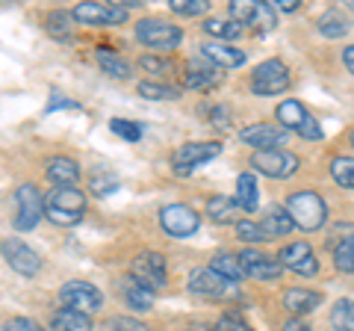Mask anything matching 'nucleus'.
Returning a JSON list of instances; mask_svg holds the SVG:
<instances>
[{"instance_id": "obj_1", "label": "nucleus", "mask_w": 354, "mask_h": 331, "mask_svg": "<svg viewBox=\"0 0 354 331\" xmlns=\"http://www.w3.org/2000/svg\"><path fill=\"white\" fill-rule=\"evenodd\" d=\"M44 216L50 219L53 225L71 228L80 225L86 216V198L77 186H53V190L44 195Z\"/></svg>"}, {"instance_id": "obj_2", "label": "nucleus", "mask_w": 354, "mask_h": 331, "mask_svg": "<svg viewBox=\"0 0 354 331\" xmlns=\"http://www.w3.org/2000/svg\"><path fill=\"white\" fill-rule=\"evenodd\" d=\"M286 213H290V219L301 231H319L328 219V204L319 193L301 190V193H292L286 198Z\"/></svg>"}, {"instance_id": "obj_3", "label": "nucleus", "mask_w": 354, "mask_h": 331, "mask_svg": "<svg viewBox=\"0 0 354 331\" xmlns=\"http://www.w3.org/2000/svg\"><path fill=\"white\" fill-rule=\"evenodd\" d=\"M136 39L153 51H171L183 42V30L162 18H142L136 24Z\"/></svg>"}, {"instance_id": "obj_4", "label": "nucleus", "mask_w": 354, "mask_h": 331, "mask_svg": "<svg viewBox=\"0 0 354 331\" xmlns=\"http://www.w3.org/2000/svg\"><path fill=\"white\" fill-rule=\"evenodd\" d=\"M230 21H236L242 27H254L257 33H272L278 24L272 3H260V0H234L230 3Z\"/></svg>"}, {"instance_id": "obj_5", "label": "nucleus", "mask_w": 354, "mask_h": 331, "mask_svg": "<svg viewBox=\"0 0 354 331\" xmlns=\"http://www.w3.org/2000/svg\"><path fill=\"white\" fill-rule=\"evenodd\" d=\"M283 89H290V69L281 60H266L251 71V92L254 95H281Z\"/></svg>"}, {"instance_id": "obj_6", "label": "nucleus", "mask_w": 354, "mask_h": 331, "mask_svg": "<svg viewBox=\"0 0 354 331\" xmlns=\"http://www.w3.org/2000/svg\"><path fill=\"white\" fill-rule=\"evenodd\" d=\"M71 15L86 27H113V24H124L130 18V9L121 3H77Z\"/></svg>"}, {"instance_id": "obj_7", "label": "nucleus", "mask_w": 354, "mask_h": 331, "mask_svg": "<svg viewBox=\"0 0 354 331\" xmlns=\"http://www.w3.org/2000/svg\"><path fill=\"white\" fill-rule=\"evenodd\" d=\"M218 154H221V145H218V142H186V145L177 148V151H174V157H171L174 175L186 178V175H192L198 166L209 163L213 157H218Z\"/></svg>"}, {"instance_id": "obj_8", "label": "nucleus", "mask_w": 354, "mask_h": 331, "mask_svg": "<svg viewBox=\"0 0 354 331\" xmlns=\"http://www.w3.org/2000/svg\"><path fill=\"white\" fill-rule=\"evenodd\" d=\"M15 207H18V213H15V228L18 231H32L44 216V198L32 184H21L18 186Z\"/></svg>"}, {"instance_id": "obj_9", "label": "nucleus", "mask_w": 354, "mask_h": 331, "mask_svg": "<svg viewBox=\"0 0 354 331\" xmlns=\"http://www.w3.org/2000/svg\"><path fill=\"white\" fill-rule=\"evenodd\" d=\"M130 278L157 293L160 287H165V258L160 251H142L130 263Z\"/></svg>"}, {"instance_id": "obj_10", "label": "nucleus", "mask_w": 354, "mask_h": 331, "mask_svg": "<svg viewBox=\"0 0 354 331\" xmlns=\"http://www.w3.org/2000/svg\"><path fill=\"white\" fill-rule=\"evenodd\" d=\"M160 225L171 237H192L201 228V216L189 204H165L160 211Z\"/></svg>"}, {"instance_id": "obj_11", "label": "nucleus", "mask_w": 354, "mask_h": 331, "mask_svg": "<svg viewBox=\"0 0 354 331\" xmlns=\"http://www.w3.org/2000/svg\"><path fill=\"white\" fill-rule=\"evenodd\" d=\"M59 302L71 311H80V314H95L97 307L104 305V296L95 284L88 281H68L59 290Z\"/></svg>"}, {"instance_id": "obj_12", "label": "nucleus", "mask_w": 354, "mask_h": 331, "mask_svg": "<svg viewBox=\"0 0 354 331\" xmlns=\"http://www.w3.org/2000/svg\"><path fill=\"white\" fill-rule=\"evenodd\" d=\"M251 169H257L260 175H269V178H290V175L298 172V157L281 148L257 151L251 157Z\"/></svg>"}, {"instance_id": "obj_13", "label": "nucleus", "mask_w": 354, "mask_h": 331, "mask_svg": "<svg viewBox=\"0 0 354 331\" xmlns=\"http://www.w3.org/2000/svg\"><path fill=\"white\" fill-rule=\"evenodd\" d=\"M0 255H3V260L18 275H24V278H32V275L41 269V258L27 246V242H21V240H3V242H0Z\"/></svg>"}, {"instance_id": "obj_14", "label": "nucleus", "mask_w": 354, "mask_h": 331, "mask_svg": "<svg viewBox=\"0 0 354 331\" xmlns=\"http://www.w3.org/2000/svg\"><path fill=\"white\" fill-rule=\"evenodd\" d=\"M278 263H281L283 269H292V272H298V275H316V272H319V260H316L313 249H310L304 240L283 246V249L278 251Z\"/></svg>"}, {"instance_id": "obj_15", "label": "nucleus", "mask_w": 354, "mask_h": 331, "mask_svg": "<svg viewBox=\"0 0 354 331\" xmlns=\"http://www.w3.org/2000/svg\"><path fill=\"white\" fill-rule=\"evenodd\" d=\"M218 80H221V69H216V65L209 60H204L201 53L192 60H186V65H183V86L186 89L204 92L209 86H216Z\"/></svg>"}, {"instance_id": "obj_16", "label": "nucleus", "mask_w": 354, "mask_h": 331, "mask_svg": "<svg viewBox=\"0 0 354 331\" xmlns=\"http://www.w3.org/2000/svg\"><path fill=\"white\" fill-rule=\"evenodd\" d=\"M234 281L221 278L216 269L209 267H198L189 272V290L192 293H201V296H213V299H221V296H230L234 293Z\"/></svg>"}, {"instance_id": "obj_17", "label": "nucleus", "mask_w": 354, "mask_h": 331, "mask_svg": "<svg viewBox=\"0 0 354 331\" xmlns=\"http://www.w3.org/2000/svg\"><path fill=\"white\" fill-rule=\"evenodd\" d=\"M239 263H242V272L248 275V278H257V281H274V278H281V272L283 267L278 263V258H269V255H263V251L257 249H245L242 255H236Z\"/></svg>"}, {"instance_id": "obj_18", "label": "nucleus", "mask_w": 354, "mask_h": 331, "mask_svg": "<svg viewBox=\"0 0 354 331\" xmlns=\"http://www.w3.org/2000/svg\"><path fill=\"white\" fill-rule=\"evenodd\" d=\"M239 139L245 142V145H251V148H257V151H272L274 145H283V139H286V127H281V125H251V127H245L239 134Z\"/></svg>"}, {"instance_id": "obj_19", "label": "nucleus", "mask_w": 354, "mask_h": 331, "mask_svg": "<svg viewBox=\"0 0 354 331\" xmlns=\"http://www.w3.org/2000/svg\"><path fill=\"white\" fill-rule=\"evenodd\" d=\"M201 57L213 62L216 69H239L245 62V53L234 45H225V42H207V45H201Z\"/></svg>"}, {"instance_id": "obj_20", "label": "nucleus", "mask_w": 354, "mask_h": 331, "mask_svg": "<svg viewBox=\"0 0 354 331\" xmlns=\"http://www.w3.org/2000/svg\"><path fill=\"white\" fill-rule=\"evenodd\" d=\"M319 305H322V293L307 290V287H290V290L283 293V307L290 314H295V316L316 311Z\"/></svg>"}, {"instance_id": "obj_21", "label": "nucleus", "mask_w": 354, "mask_h": 331, "mask_svg": "<svg viewBox=\"0 0 354 331\" xmlns=\"http://www.w3.org/2000/svg\"><path fill=\"white\" fill-rule=\"evenodd\" d=\"M48 181L53 186H74L80 181V166L71 157H53L48 160Z\"/></svg>"}, {"instance_id": "obj_22", "label": "nucleus", "mask_w": 354, "mask_h": 331, "mask_svg": "<svg viewBox=\"0 0 354 331\" xmlns=\"http://www.w3.org/2000/svg\"><path fill=\"white\" fill-rule=\"evenodd\" d=\"M307 118H310L307 107H304L301 101H295V98H290V101L278 104V121H281V127L295 130V134H298V130L307 125Z\"/></svg>"}, {"instance_id": "obj_23", "label": "nucleus", "mask_w": 354, "mask_h": 331, "mask_svg": "<svg viewBox=\"0 0 354 331\" xmlns=\"http://www.w3.org/2000/svg\"><path fill=\"white\" fill-rule=\"evenodd\" d=\"M236 202L245 213H254L260 204V190H257V178L251 172H242L236 178Z\"/></svg>"}, {"instance_id": "obj_24", "label": "nucleus", "mask_w": 354, "mask_h": 331, "mask_svg": "<svg viewBox=\"0 0 354 331\" xmlns=\"http://www.w3.org/2000/svg\"><path fill=\"white\" fill-rule=\"evenodd\" d=\"M239 202L230 195H213L207 202V216L213 219V222H234V219L239 216Z\"/></svg>"}, {"instance_id": "obj_25", "label": "nucleus", "mask_w": 354, "mask_h": 331, "mask_svg": "<svg viewBox=\"0 0 354 331\" xmlns=\"http://www.w3.org/2000/svg\"><path fill=\"white\" fill-rule=\"evenodd\" d=\"M121 293H124V302L130 305V311H151L153 307V290L142 287L139 281L127 278L124 287H121Z\"/></svg>"}, {"instance_id": "obj_26", "label": "nucleus", "mask_w": 354, "mask_h": 331, "mask_svg": "<svg viewBox=\"0 0 354 331\" xmlns=\"http://www.w3.org/2000/svg\"><path fill=\"white\" fill-rule=\"evenodd\" d=\"M95 60H97V65L109 74V77H115V80H127V77L133 74V69H130V62L127 60H121L118 53H113V51H106V48H97V53H95Z\"/></svg>"}, {"instance_id": "obj_27", "label": "nucleus", "mask_w": 354, "mask_h": 331, "mask_svg": "<svg viewBox=\"0 0 354 331\" xmlns=\"http://www.w3.org/2000/svg\"><path fill=\"white\" fill-rule=\"evenodd\" d=\"M53 331H92V316L65 307L53 316Z\"/></svg>"}, {"instance_id": "obj_28", "label": "nucleus", "mask_w": 354, "mask_h": 331, "mask_svg": "<svg viewBox=\"0 0 354 331\" xmlns=\"http://www.w3.org/2000/svg\"><path fill=\"white\" fill-rule=\"evenodd\" d=\"M204 33L227 45L230 39H239L242 36V24H236V21H230V18L227 21L225 18H209V21H204Z\"/></svg>"}, {"instance_id": "obj_29", "label": "nucleus", "mask_w": 354, "mask_h": 331, "mask_svg": "<svg viewBox=\"0 0 354 331\" xmlns=\"http://www.w3.org/2000/svg\"><path fill=\"white\" fill-rule=\"evenodd\" d=\"M292 228H295V222L290 219V213L281 211V207H272V211L263 216V231L269 237H283V234H290Z\"/></svg>"}, {"instance_id": "obj_30", "label": "nucleus", "mask_w": 354, "mask_h": 331, "mask_svg": "<svg viewBox=\"0 0 354 331\" xmlns=\"http://www.w3.org/2000/svg\"><path fill=\"white\" fill-rule=\"evenodd\" d=\"M209 269H216L221 278H227V281H239V278H245V272H242V263H239V258L236 255H216L213 260H209Z\"/></svg>"}, {"instance_id": "obj_31", "label": "nucleus", "mask_w": 354, "mask_h": 331, "mask_svg": "<svg viewBox=\"0 0 354 331\" xmlns=\"http://www.w3.org/2000/svg\"><path fill=\"white\" fill-rule=\"evenodd\" d=\"M319 33H322V36H328V39H339V36H346L348 33V21L342 18V12L339 9H328V12L319 18Z\"/></svg>"}, {"instance_id": "obj_32", "label": "nucleus", "mask_w": 354, "mask_h": 331, "mask_svg": "<svg viewBox=\"0 0 354 331\" xmlns=\"http://www.w3.org/2000/svg\"><path fill=\"white\" fill-rule=\"evenodd\" d=\"M330 178L342 190H354V157H334L330 160Z\"/></svg>"}, {"instance_id": "obj_33", "label": "nucleus", "mask_w": 354, "mask_h": 331, "mask_svg": "<svg viewBox=\"0 0 354 331\" xmlns=\"http://www.w3.org/2000/svg\"><path fill=\"white\" fill-rule=\"evenodd\" d=\"M334 263H337L339 272L354 275V234L346 237V240H339L334 246Z\"/></svg>"}, {"instance_id": "obj_34", "label": "nucleus", "mask_w": 354, "mask_h": 331, "mask_svg": "<svg viewBox=\"0 0 354 331\" xmlns=\"http://www.w3.org/2000/svg\"><path fill=\"white\" fill-rule=\"evenodd\" d=\"M136 89L142 98H148V101H174V98H180V89L165 86V83H139Z\"/></svg>"}, {"instance_id": "obj_35", "label": "nucleus", "mask_w": 354, "mask_h": 331, "mask_svg": "<svg viewBox=\"0 0 354 331\" xmlns=\"http://www.w3.org/2000/svg\"><path fill=\"white\" fill-rule=\"evenodd\" d=\"M71 21H74V15L62 12V9H53V12L44 18V24H48V33H50V36L68 39V36H71Z\"/></svg>"}, {"instance_id": "obj_36", "label": "nucleus", "mask_w": 354, "mask_h": 331, "mask_svg": "<svg viewBox=\"0 0 354 331\" xmlns=\"http://www.w3.org/2000/svg\"><path fill=\"white\" fill-rule=\"evenodd\" d=\"M330 323L337 328H354V299H339L330 311Z\"/></svg>"}, {"instance_id": "obj_37", "label": "nucleus", "mask_w": 354, "mask_h": 331, "mask_svg": "<svg viewBox=\"0 0 354 331\" xmlns=\"http://www.w3.org/2000/svg\"><path fill=\"white\" fill-rule=\"evenodd\" d=\"M109 127H113V134H118L121 139H127V142H139L142 139V125H139V121L113 118V121H109Z\"/></svg>"}, {"instance_id": "obj_38", "label": "nucleus", "mask_w": 354, "mask_h": 331, "mask_svg": "<svg viewBox=\"0 0 354 331\" xmlns=\"http://www.w3.org/2000/svg\"><path fill=\"white\" fill-rule=\"evenodd\" d=\"M207 9H209L207 0H171V12L186 15V18H198V15H204Z\"/></svg>"}, {"instance_id": "obj_39", "label": "nucleus", "mask_w": 354, "mask_h": 331, "mask_svg": "<svg viewBox=\"0 0 354 331\" xmlns=\"http://www.w3.org/2000/svg\"><path fill=\"white\" fill-rule=\"evenodd\" d=\"M213 331H254V328L245 323V316H242L239 311H227V314L216 323Z\"/></svg>"}, {"instance_id": "obj_40", "label": "nucleus", "mask_w": 354, "mask_h": 331, "mask_svg": "<svg viewBox=\"0 0 354 331\" xmlns=\"http://www.w3.org/2000/svg\"><path fill=\"white\" fill-rule=\"evenodd\" d=\"M236 234H239L242 240H248V242H263V240H269V234L263 231V225L251 222V219H242V222H236Z\"/></svg>"}, {"instance_id": "obj_41", "label": "nucleus", "mask_w": 354, "mask_h": 331, "mask_svg": "<svg viewBox=\"0 0 354 331\" xmlns=\"http://www.w3.org/2000/svg\"><path fill=\"white\" fill-rule=\"evenodd\" d=\"M104 331H148V325L142 323V319H133V316H113L104 325Z\"/></svg>"}, {"instance_id": "obj_42", "label": "nucleus", "mask_w": 354, "mask_h": 331, "mask_svg": "<svg viewBox=\"0 0 354 331\" xmlns=\"http://www.w3.org/2000/svg\"><path fill=\"white\" fill-rule=\"evenodd\" d=\"M88 186H92L95 195H109V193L118 190V178H113V175H109V178H101V175H97V178H92Z\"/></svg>"}, {"instance_id": "obj_43", "label": "nucleus", "mask_w": 354, "mask_h": 331, "mask_svg": "<svg viewBox=\"0 0 354 331\" xmlns=\"http://www.w3.org/2000/svg\"><path fill=\"white\" fill-rule=\"evenodd\" d=\"M139 65L145 71H151V74H169L171 71V62L169 60H160V57H142Z\"/></svg>"}, {"instance_id": "obj_44", "label": "nucleus", "mask_w": 354, "mask_h": 331, "mask_svg": "<svg viewBox=\"0 0 354 331\" xmlns=\"http://www.w3.org/2000/svg\"><path fill=\"white\" fill-rule=\"evenodd\" d=\"M6 331H44V328L39 323H32V319H27V316H15V319L6 323Z\"/></svg>"}, {"instance_id": "obj_45", "label": "nucleus", "mask_w": 354, "mask_h": 331, "mask_svg": "<svg viewBox=\"0 0 354 331\" xmlns=\"http://www.w3.org/2000/svg\"><path fill=\"white\" fill-rule=\"evenodd\" d=\"M53 109H80V104H77V101H68L65 95H53V101L48 104V113H53Z\"/></svg>"}, {"instance_id": "obj_46", "label": "nucleus", "mask_w": 354, "mask_h": 331, "mask_svg": "<svg viewBox=\"0 0 354 331\" xmlns=\"http://www.w3.org/2000/svg\"><path fill=\"white\" fill-rule=\"evenodd\" d=\"M281 331H310V325L307 323H301V319H290V323H283V328Z\"/></svg>"}, {"instance_id": "obj_47", "label": "nucleus", "mask_w": 354, "mask_h": 331, "mask_svg": "<svg viewBox=\"0 0 354 331\" xmlns=\"http://www.w3.org/2000/svg\"><path fill=\"white\" fill-rule=\"evenodd\" d=\"M342 62H346V69L354 74V45H348L346 51H342Z\"/></svg>"}, {"instance_id": "obj_48", "label": "nucleus", "mask_w": 354, "mask_h": 331, "mask_svg": "<svg viewBox=\"0 0 354 331\" xmlns=\"http://www.w3.org/2000/svg\"><path fill=\"white\" fill-rule=\"evenodd\" d=\"M298 6H301L298 0H278V9H283V12H295Z\"/></svg>"}, {"instance_id": "obj_49", "label": "nucleus", "mask_w": 354, "mask_h": 331, "mask_svg": "<svg viewBox=\"0 0 354 331\" xmlns=\"http://www.w3.org/2000/svg\"><path fill=\"white\" fill-rule=\"evenodd\" d=\"M189 331H213V328H207V325H192Z\"/></svg>"}, {"instance_id": "obj_50", "label": "nucleus", "mask_w": 354, "mask_h": 331, "mask_svg": "<svg viewBox=\"0 0 354 331\" xmlns=\"http://www.w3.org/2000/svg\"><path fill=\"white\" fill-rule=\"evenodd\" d=\"M348 142H351V145H354V127H351V134H348Z\"/></svg>"}, {"instance_id": "obj_51", "label": "nucleus", "mask_w": 354, "mask_h": 331, "mask_svg": "<svg viewBox=\"0 0 354 331\" xmlns=\"http://www.w3.org/2000/svg\"><path fill=\"white\" fill-rule=\"evenodd\" d=\"M348 9H354V0H348Z\"/></svg>"}]
</instances>
